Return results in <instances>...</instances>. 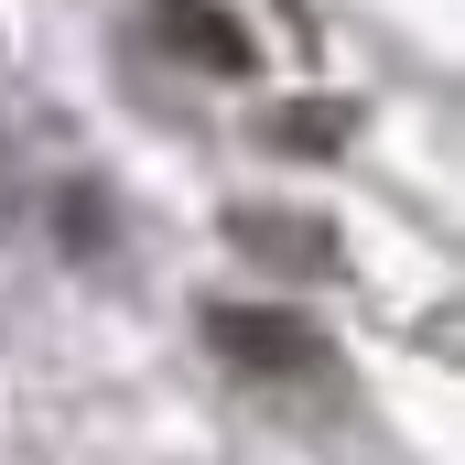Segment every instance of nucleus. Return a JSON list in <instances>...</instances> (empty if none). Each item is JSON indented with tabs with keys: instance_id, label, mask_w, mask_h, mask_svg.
Wrapping results in <instances>:
<instances>
[{
	"instance_id": "1",
	"label": "nucleus",
	"mask_w": 465,
	"mask_h": 465,
	"mask_svg": "<svg viewBox=\"0 0 465 465\" xmlns=\"http://www.w3.org/2000/svg\"><path fill=\"white\" fill-rule=\"evenodd\" d=\"M217 336L249 357H303V325H271V314H217Z\"/></svg>"
}]
</instances>
